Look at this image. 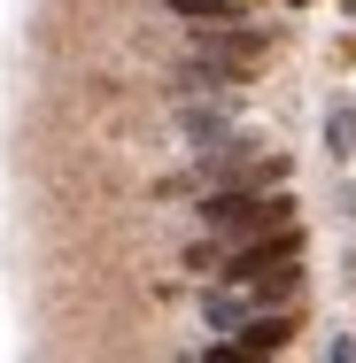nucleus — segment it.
<instances>
[{
    "instance_id": "nucleus-1",
    "label": "nucleus",
    "mask_w": 356,
    "mask_h": 363,
    "mask_svg": "<svg viewBox=\"0 0 356 363\" xmlns=\"http://www.w3.org/2000/svg\"><path fill=\"white\" fill-rule=\"evenodd\" d=\"M286 217H294V194H279V186H210L202 194V224L217 240H248V232H271Z\"/></svg>"
},
{
    "instance_id": "nucleus-2",
    "label": "nucleus",
    "mask_w": 356,
    "mask_h": 363,
    "mask_svg": "<svg viewBox=\"0 0 356 363\" xmlns=\"http://www.w3.org/2000/svg\"><path fill=\"white\" fill-rule=\"evenodd\" d=\"M294 333H302L294 301H271V309H248V317L232 325V348H240V356H279Z\"/></svg>"
},
{
    "instance_id": "nucleus-3",
    "label": "nucleus",
    "mask_w": 356,
    "mask_h": 363,
    "mask_svg": "<svg viewBox=\"0 0 356 363\" xmlns=\"http://www.w3.org/2000/svg\"><path fill=\"white\" fill-rule=\"evenodd\" d=\"M225 132H232L225 93H186V101H178V140H186V147H217Z\"/></svg>"
},
{
    "instance_id": "nucleus-4",
    "label": "nucleus",
    "mask_w": 356,
    "mask_h": 363,
    "mask_svg": "<svg viewBox=\"0 0 356 363\" xmlns=\"http://www.w3.org/2000/svg\"><path fill=\"white\" fill-rule=\"evenodd\" d=\"M248 309H256V301H248V286H232V279L202 294V325H210V333H232V325H240Z\"/></svg>"
},
{
    "instance_id": "nucleus-5",
    "label": "nucleus",
    "mask_w": 356,
    "mask_h": 363,
    "mask_svg": "<svg viewBox=\"0 0 356 363\" xmlns=\"http://www.w3.org/2000/svg\"><path fill=\"white\" fill-rule=\"evenodd\" d=\"M171 16H186V23H240L248 8L240 0H171Z\"/></svg>"
},
{
    "instance_id": "nucleus-6",
    "label": "nucleus",
    "mask_w": 356,
    "mask_h": 363,
    "mask_svg": "<svg viewBox=\"0 0 356 363\" xmlns=\"http://www.w3.org/2000/svg\"><path fill=\"white\" fill-rule=\"evenodd\" d=\"M325 147H333L341 162L356 155V108H333V116H325Z\"/></svg>"
},
{
    "instance_id": "nucleus-7",
    "label": "nucleus",
    "mask_w": 356,
    "mask_h": 363,
    "mask_svg": "<svg viewBox=\"0 0 356 363\" xmlns=\"http://www.w3.org/2000/svg\"><path fill=\"white\" fill-rule=\"evenodd\" d=\"M341 209H349V224H356V186H349V194H341Z\"/></svg>"
},
{
    "instance_id": "nucleus-8",
    "label": "nucleus",
    "mask_w": 356,
    "mask_h": 363,
    "mask_svg": "<svg viewBox=\"0 0 356 363\" xmlns=\"http://www.w3.org/2000/svg\"><path fill=\"white\" fill-rule=\"evenodd\" d=\"M294 8H310V0H294Z\"/></svg>"
},
{
    "instance_id": "nucleus-9",
    "label": "nucleus",
    "mask_w": 356,
    "mask_h": 363,
    "mask_svg": "<svg viewBox=\"0 0 356 363\" xmlns=\"http://www.w3.org/2000/svg\"><path fill=\"white\" fill-rule=\"evenodd\" d=\"M349 16H356V0H349Z\"/></svg>"
}]
</instances>
